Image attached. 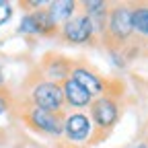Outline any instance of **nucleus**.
<instances>
[{
    "instance_id": "3",
    "label": "nucleus",
    "mask_w": 148,
    "mask_h": 148,
    "mask_svg": "<svg viewBox=\"0 0 148 148\" xmlns=\"http://www.w3.org/2000/svg\"><path fill=\"white\" fill-rule=\"evenodd\" d=\"M136 39L132 29V14H130L127 2H111L107 12L105 31L99 37V45L105 47V51L111 49H123Z\"/></svg>"
},
{
    "instance_id": "7",
    "label": "nucleus",
    "mask_w": 148,
    "mask_h": 148,
    "mask_svg": "<svg viewBox=\"0 0 148 148\" xmlns=\"http://www.w3.org/2000/svg\"><path fill=\"white\" fill-rule=\"evenodd\" d=\"M70 78L76 80L84 90H88L92 95V99L105 95V92L109 90V86H111V78L103 76V74L97 68H92L86 60H72Z\"/></svg>"
},
{
    "instance_id": "15",
    "label": "nucleus",
    "mask_w": 148,
    "mask_h": 148,
    "mask_svg": "<svg viewBox=\"0 0 148 148\" xmlns=\"http://www.w3.org/2000/svg\"><path fill=\"white\" fill-rule=\"evenodd\" d=\"M12 107H14V95L6 88H0V115L8 113Z\"/></svg>"
},
{
    "instance_id": "8",
    "label": "nucleus",
    "mask_w": 148,
    "mask_h": 148,
    "mask_svg": "<svg viewBox=\"0 0 148 148\" xmlns=\"http://www.w3.org/2000/svg\"><path fill=\"white\" fill-rule=\"evenodd\" d=\"M70 66H72L70 58H66V56H62L58 51H47L39 60V64H37V70H39L47 80L60 84L62 80L70 78Z\"/></svg>"
},
{
    "instance_id": "19",
    "label": "nucleus",
    "mask_w": 148,
    "mask_h": 148,
    "mask_svg": "<svg viewBox=\"0 0 148 148\" xmlns=\"http://www.w3.org/2000/svg\"><path fill=\"white\" fill-rule=\"evenodd\" d=\"M0 88H4V74H2V70H0Z\"/></svg>"
},
{
    "instance_id": "5",
    "label": "nucleus",
    "mask_w": 148,
    "mask_h": 148,
    "mask_svg": "<svg viewBox=\"0 0 148 148\" xmlns=\"http://www.w3.org/2000/svg\"><path fill=\"white\" fill-rule=\"evenodd\" d=\"M92 121L86 111H64L62 121V138L58 148H90L92 144Z\"/></svg>"
},
{
    "instance_id": "16",
    "label": "nucleus",
    "mask_w": 148,
    "mask_h": 148,
    "mask_svg": "<svg viewBox=\"0 0 148 148\" xmlns=\"http://www.w3.org/2000/svg\"><path fill=\"white\" fill-rule=\"evenodd\" d=\"M14 14V6L12 2H8V0H0V27L6 25L10 18Z\"/></svg>"
},
{
    "instance_id": "21",
    "label": "nucleus",
    "mask_w": 148,
    "mask_h": 148,
    "mask_svg": "<svg viewBox=\"0 0 148 148\" xmlns=\"http://www.w3.org/2000/svg\"><path fill=\"white\" fill-rule=\"evenodd\" d=\"M146 144H148V138H146Z\"/></svg>"
},
{
    "instance_id": "12",
    "label": "nucleus",
    "mask_w": 148,
    "mask_h": 148,
    "mask_svg": "<svg viewBox=\"0 0 148 148\" xmlns=\"http://www.w3.org/2000/svg\"><path fill=\"white\" fill-rule=\"evenodd\" d=\"M47 12L51 14L53 23L60 27L78 12V2L76 0H51L47 2Z\"/></svg>"
},
{
    "instance_id": "9",
    "label": "nucleus",
    "mask_w": 148,
    "mask_h": 148,
    "mask_svg": "<svg viewBox=\"0 0 148 148\" xmlns=\"http://www.w3.org/2000/svg\"><path fill=\"white\" fill-rule=\"evenodd\" d=\"M60 88H62L66 111H88V107L92 103V95L88 90H84L76 80L66 78L60 82Z\"/></svg>"
},
{
    "instance_id": "4",
    "label": "nucleus",
    "mask_w": 148,
    "mask_h": 148,
    "mask_svg": "<svg viewBox=\"0 0 148 148\" xmlns=\"http://www.w3.org/2000/svg\"><path fill=\"white\" fill-rule=\"evenodd\" d=\"M14 107L18 111V117L25 123V127H29L33 134L43 136L49 140L58 142L62 138V121H64V111L62 113H51V111L33 107L29 103H21L14 101Z\"/></svg>"
},
{
    "instance_id": "17",
    "label": "nucleus",
    "mask_w": 148,
    "mask_h": 148,
    "mask_svg": "<svg viewBox=\"0 0 148 148\" xmlns=\"http://www.w3.org/2000/svg\"><path fill=\"white\" fill-rule=\"evenodd\" d=\"M18 6H21L25 12H35V10L47 6V2H45V0H21V2H18Z\"/></svg>"
},
{
    "instance_id": "2",
    "label": "nucleus",
    "mask_w": 148,
    "mask_h": 148,
    "mask_svg": "<svg viewBox=\"0 0 148 148\" xmlns=\"http://www.w3.org/2000/svg\"><path fill=\"white\" fill-rule=\"evenodd\" d=\"M21 103H29L33 107H39L45 111H51V113H62L64 109V97H62V88L58 82L47 80L43 74L37 70H31L23 84H21V99H14Z\"/></svg>"
},
{
    "instance_id": "18",
    "label": "nucleus",
    "mask_w": 148,
    "mask_h": 148,
    "mask_svg": "<svg viewBox=\"0 0 148 148\" xmlns=\"http://www.w3.org/2000/svg\"><path fill=\"white\" fill-rule=\"evenodd\" d=\"M142 53H144V56H148V39L142 43Z\"/></svg>"
},
{
    "instance_id": "6",
    "label": "nucleus",
    "mask_w": 148,
    "mask_h": 148,
    "mask_svg": "<svg viewBox=\"0 0 148 148\" xmlns=\"http://www.w3.org/2000/svg\"><path fill=\"white\" fill-rule=\"evenodd\" d=\"M58 39L68 43V45H99L97 33H95V25H92V21L80 8L70 21L60 25Z\"/></svg>"
},
{
    "instance_id": "13",
    "label": "nucleus",
    "mask_w": 148,
    "mask_h": 148,
    "mask_svg": "<svg viewBox=\"0 0 148 148\" xmlns=\"http://www.w3.org/2000/svg\"><path fill=\"white\" fill-rule=\"evenodd\" d=\"M33 18H35V27H37V37H47V39L58 37L60 27L53 23L51 14L47 12V6L35 10V12H33Z\"/></svg>"
},
{
    "instance_id": "20",
    "label": "nucleus",
    "mask_w": 148,
    "mask_h": 148,
    "mask_svg": "<svg viewBox=\"0 0 148 148\" xmlns=\"http://www.w3.org/2000/svg\"><path fill=\"white\" fill-rule=\"evenodd\" d=\"M134 148H148V144H146V142H140V144H138V146H134Z\"/></svg>"
},
{
    "instance_id": "1",
    "label": "nucleus",
    "mask_w": 148,
    "mask_h": 148,
    "mask_svg": "<svg viewBox=\"0 0 148 148\" xmlns=\"http://www.w3.org/2000/svg\"><path fill=\"white\" fill-rule=\"evenodd\" d=\"M86 113L92 121V130H95L92 144L107 140L123 115V84H121V80L111 78L109 90L105 95L92 99Z\"/></svg>"
},
{
    "instance_id": "10",
    "label": "nucleus",
    "mask_w": 148,
    "mask_h": 148,
    "mask_svg": "<svg viewBox=\"0 0 148 148\" xmlns=\"http://www.w3.org/2000/svg\"><path fill=\"white\" fill-rule=\"evenodd\" d=\"M109 4L111 2H107V0H82V2H78V8L92 21V25H95L97 39H99V37L103 35V31H105Z\"/></svg>"
},
{
    "instance_id": "14",
    "label": "nucleus",
    "mask_w": 148,
    "mask_h": 148,
    "mask_svg": "<svg viewBox=\"0 0 148 148\" xmlns=\"http://www.w3.org/2000/svg\"><path fill=\"white\" fill-rule=\"evenodd\" d=\"M16 33L18 35H25V37H37V27H35V18H33V12H25L21 23L16 27Z\"/></svg>"
},
{
    "instance_id": "11",
    "label": "nucleus",
    "mask_w": 148,
    "mask_h": 148,
    "mask_svg": "<svg viewBox=\"0 0 148 148\" xmlns=\"http://www.w3.org/2000/svg\"><path fill=\"white\" fill-rule=\"evenodd\" d=\"M130 14H132V29L134 37L140 41L148 39V0L144 2H127Z\"/></svg>"
}]
</instances>
